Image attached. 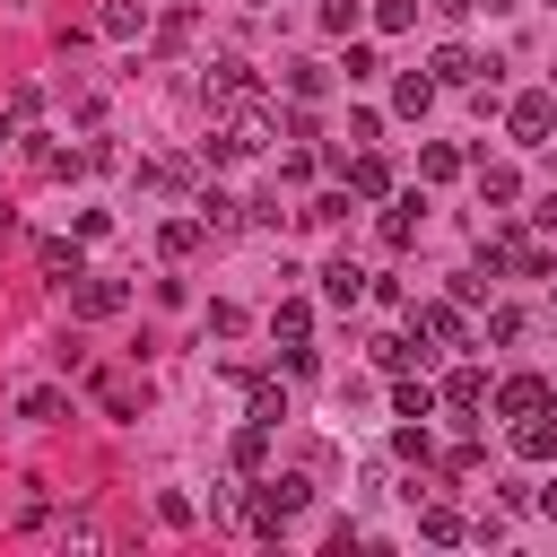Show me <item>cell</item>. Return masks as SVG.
Masks as SVG:
<instances>
[{"label":"cell","mask_w":557,"mask_h":557,"mask_svg":"<svg viewBox=\"0 0 557 557\" xmlns=\"http://www.w3.org/2000/svg\"><path fill=\"white\" fill-rule=\"evenodd\" d=\"M305 505H313V479H296V470H287V479H252V531H270V540H278Z\"/></svg>","instance_id":"1"},{"label":"cell","mask_w":557,"mask_h":557,"mask_svg":"<svg viewBox=\"0 0 557 557\" xmlns=\"http://www.w3.org/2000/svg\"><path fill=\"white\" fill-rule=\"evenodd\" d=\"M200 96H209V104H226V113H244V104L261 96V78H252V61H209Z\"/></svg>","instance_id":"2"},{"label":"cell","mask_w":557,"mask_h":557,"mask_svg":"<svg viewBox=\"0 0 557 557\" xmlns=\"http://www.w3.org/2000/svg\"><path fill=\"white\" fill-rule=\"evenodd\" d=\"M505 131H513V148H548V131H557V96H513Z\"/></svg>","instance_id":"3"},{"label":"cell","mask_w":557,"mask_h":557,"mask_svg":"<svg viewBox=\"0 0 557 557\" xmlns=\"http://www.w3.org/2000/svg\"><path fill=\"white\" fill-rule=\"evenodd\" d=\"M122 305H131L122 278H78V287H70V313H78V322H113Z\"/></svg>","instance_id":"4"},{"label":"cell","mask_w":557,"mask_h":557,"mask_svg":"<svg viewBox=\"0 0 557 557\" xmlns=\"http://www.w3.org/2000/svg\"><path fill=\"white\" fill-rule=\"evenodd\" d=\"M540 409H548V383H540V374L496 383V418H540Z\"/></svg>","instance_id":"5"},{"label":"cell","mask_w":557,"mask_h":557,"mask_svg":"<svg viewBox=\"0 0 557 557\" xmlns=\"http://www.w3.org/2000/svg\"><path fill=\"white\" fill-rule=\"evenodd\" d=\"M426 70H435V87H479V78H487V61H479V52H461V44H444Z\"/></svg>","instance_id":"6"},{"label":"cell","mask_w":557,"mask_h":557,"mask_svg":"<svg viewBox=\"0 0 557 557\" xmlns=\"http://www.w3.org/2000/svg\"><path fill=\"white\" fill-rule=\"evenodd\" d=\"M418 226H426V200H418V191H409L400 209H383V244H392V252H409V244H418Z\"/></svg>","instance_id":"7"},{"label":"cell","mask_w":557,"mask_h":557,"mask_svg":"<svg viewBox=\"0 0 557 557\" xmlns=\"http://www.w3.org/2000/svg\"><path fill=\"white\" fill-rule=\"evenodd\" d=\"M366 287H374V278H366V270H357L348 252H339V261H322V296H331V305H357Z\"/></svg>","instance_id":"8"},{"label":"cell","mask_w":557,"mask_h":557,"mask_svg":"<svg viewBox=\"0 0 557 557\" xmlns=\"http://www.w3.org/2000/svg\"><path fill=\"white\" fill-rule=\"evenodd\" d=\"M200 235H209V226H200V209H191V218H165V226H157V252H165V261H183V252H200Z\"/></svg>","instance_id":"9"},{"label":"cell","mask_w":557,"mask_h":557,"mask_svg":"<svg viewBox=\"0 0 557 557\" xmlns=\"http://www.w3.org/2000/svg\"><path fill=\"white\" fill-rule=\"evenodd\" d=\"M35 270H44V278H61V287H70V278H87V270H78V244H61V235H44V244H35Z\"/></svg>","instance_id":"10"},{"label":"cell","mask_w":557,"mask_h":557,"mask_svg":"<svg viewBox=\"0 0 557 557\" xmlns=\"http://www.w3.org/2000/svg\"><path fill=\"white\" fill-rule=\"evenodd\" d=\"M418 339H435V348H461L470 331H461V313H453V305H418Z\"/></svg>","instance_id":"11"},{"label":"cell","mask_w":557,"mask_h":557,"mask_svg":"<svg viewBox=\"0 0 557 557\" xmlns=\"http://www.w3.org/2000/svg\"><path fill=\"white\" fill-rule=\"evenodd\" d=\"M226 453H235V470H244V479H252V470H261V461H270V426H261V418H244V426H235V444H226Z\"/></svg>","instance_id":"12"},{"label":"cell","mask_w":557,"mask_h":557,"mask_svg":"<svg viewBox=\"0 0 557 557\" xmlns=\"http://www.w3.org/2000/svg\"><path fill=\"white\" fill-rule=\"evenodd\" d=\"M383 183H392V174H383V157H374V148H357V157H348V191H357V200H383Z\"/></svg>","instance_id":"13"},{"label":"cell","mask_w":557,"mask_h":557,"mask_svg":"<svg viewBox=\"0 0 557 557\" xmlns=\"http://www.w3.org/2000/svg\"><path fill=\"white\" fill-rule=\"evenodd\" d=\"M444 400H453V409H487V374H479V366H453V374H444Z\"/></svg>","instance_id":"14"},{"label":"cell","mask_w":557,"mask_h":557,"mask_svg":"<svg viewBox=\"0 0 557 557\" xmlns=\"http://www.w3.org/2000/svg\"><path fill=\"white\" fill-rule=\"evenodd\" d=\"M392 104H400V113H426V104H435V70H400Z\"/></svg>","instance_id":"15"},{"label":"cell","mask_w":557,"mask_h":557,"mask_svg":"<svg viewBox=\"0 0 557 557\" xmlns=\"http://www.w3.org/2000/svg\"><path fill=\"white\" fill-rule=\"evenodd\" d=\"M244 392H252V418H261V426H278V418H287V392H278L270 374H244Z\"/></svg>","instance_id":"16"},{"label":"cell","mask_w":557,"mask_h":557,"mask_svg":"<svg viewBox=\"0 0 557 557\" xmlns=\"http://www.w3.org/2000/svg\"><path fill=\"white\" fill-rule=\"evenodd\" d=\"M270 331H278V339H305V331H313V305H305V296H278Z\"/></svg>","instance_id":"17"},{"label":"cell","mask_w":557,"mask_h":557,"mask_svg":"<svg viewBox=\"0 0 557 557\" xmlns=\"http://www.w3.org/2000/svg\"><path fill=\"white\" fill-rule=\"evenodd\" d=\"M418 531H426V540H444V548H453V540H470V522H461L453 505H426V513H418Z\"/></svg>","instance_id":"18"},{"label":"cell","mask_w":557,"mask_h":557,"mask_svg":"<svg viewBox=\"0 0 557 557\" xmlns=\"http://www.w3.org/2000/svg\"><path fill=\"white\" fill-rule=\"evenodd\" d=\"M322 87H331V70H322V61H296V70H287V96H296V104H313Z\"/></svg>","instance_id":"19"},{"label":"cell","mask_w":557,"mask_h":557,"mask_svg":"<svg viewBox=\"0 0 557 557\" xmlns=\"http://www.w3.org/2000/svg\"><path fill=\"white\" fill-rule=\"evenodd\" d=\"M235 218H244V200H226V191H200V226H209V235H226Z\"/></svg>","instance_id":"20"},{"label":"cell","mask_w":557,"mask_h":557,"mask_svg":"<svg viewBox=\"0 0 557 557\" xmlns=\"http://www.w3.org/2000/svg\"><path fill=\"white\" fill-rule=\"evenodd\" d=\"M392 409H400V418H435V392H426V383H409V374H400V383H392Z\"/></svg>","instance_id":"21"},{"label":"cell","mask_w":557,"mask_h":557,"mask_svg":"<svg viewBox=\"0 0 557 557\" xmlns=\"http://www.w3.org/2000/svg\"><path fill=\"white\" fill-rule=\"evenodd\" d=\"M17 409H26V418H35V426H61V409H70V400H61V392H52V383H35V392H26V400H17Z\"/></svg>","instance_id":"22"},{"label":"cell","mask_w":557,"mask_h":557,"mask_svg":"<svg viewBox=\"0 0 557 557\" xmlns=\"http://www.w3.org/2000/svg\"><path fill=\"white\" fill-rule=\"evenodd\" d=\"M418 174H426V183H453L461 157H453V148H418Z\"/></svg>","instance_id":"23"},{"label":"cell","mask_w":557,"mask_h":557,"mask_svg":"<svg viewBox=\"0 0 557 557\" xmlns=\"http://www.w3.org/2000/svg\"><path fill=\"white\" fill-rule=\"evenodd\" d=\"M479 191H487V200H496V209H505V200H513V191H522V174H513V165H487V174H479Z\"/></svg>","instance_id":"24"},{"label":"cell","mask_w":557,"mask_h":557,"mask_svg":"<svg viewBox=\"0 0 557 557\" xmlns=\"http://www.w3.org/2000/svg\"><path fill=\"white\" fill-rule=\"evenodd\" d=\"M296 218H305V226H339V218H348V191H322V200L296 209Z\"/></svg>","instance_id":"25"},{"label":"cell","mask_w":557,"mask_h":557,"mask_svg":"<svg viewBox=\"0 0 557 557\" xmlns=\"http://www.w3.org/2000/svg\"><path fill=\"white\" fill-rule=\"evenodd\" d=\"M392 453H400V461H418V470H426V461H435V453H426V418H418V426H400V435H392Z\"/></svg>","instance_id":"26"},{"label":"cell","mask_w":557,"mask_h":557,"mask_svg":"<svg viewBox=\"0 0 557 557\" xmlns=\"http://www.w3.org/2000/svg\"><path fill=\"white\" fill-rule=\"evenodd\" d=\"M487 339H496V348H513V339H522V313H513V305H496V313H487Z\"/></svg>","instance_id":"27"},{"label":"cell","mask_w":557,"mask_h":557,"mask_svg":"<svg viewBox=\"0 0 557 557\" xmlns=\"http://www.w3.org/2000/svg\"><path fill=\"white\" fill-rule=\"evenodd\" d=\"M409 357H418L409 339H374V366H383V374H409Z\"/></svg>","instance_id":"28"},{"label":"cell","mask_w":557,"mask_h":557,"mask_svg":"<svg viewBox=\"0 0 557 557\" xmlns=\"http://www.w3.org/2000/svg\"><path fill=\"white\" fill-rule=\"evenodd\" d=\"M374 26H383V35H400V26H418V0H383V9H374Z\"/></svg>","instance_id":"29"},{"label":"cell","mask_w":557,"mask_h":557,"mask_svg":"<svg viewBox=\"0 0 557 557\" xmlns=\"http://www.w3.org/2000/svg\"><path fill=\"white\" fill-rule=\"evenodd\" d=\"M139 17H148V9H131V0H113V9H104V35H139Z\"/></svg>","instance_id":"30"},{"label":"cell","mask_w":557,"mask_h":557,"mask_svg":"<svg viewBox=\"0 0 557 557\" xmlns=\"http://www.w3.org/2000/svg\"><path fill=\"white\" fill-rule=\"evenodd\" d=\"M531 226H540V235H557V191H548V200L531 209Z\"/></svg>","instance_id":"31"},{"label":"cell","mask_w":557,"mask_h":557,"mask_svg":"<svg viewBox=\"0 0 557 557\" xmlns=\"http://www.w3.org/2000/svg\"><path fill=\"white\" fill-rule=\"evenodd\" d=\"M435 9H444V17H470V9H479V0H435Z\"/></svg>","instance_id":"32"},{"label":"cell","mask_w":557,"mask_h":557,"mask_svg":"<svg viewBox=\"0 0 557 557\" xmlns=\"http://www.w3.org/2000/svg\"><path fill=\"white\" fill-rule=\"evenodd\" d=\"M540 513H548V522H557V487H540Z\"/></svg>","instance_id":"33"},{"label":"cell","mask_w":557,"mask_h":557,"mask_svg":"<svg viewBox=\"0 0 557 557\" xmlns=\"http://www.w3.org/2000/svg\"><path fill=\"white\" fill-rule=\"evenodd\" d=\"M479 9H513V0H479Z\"/></svg>","instance_id":"34"},{"label":"cell","mask_w":557,"mask_h":557,"mask_svg":"<svg viewBox=\"0 0 557 557\" xmlns=\"http://www.w3.org/2000/svg\"><path fill=\"white\" fill-rule=\"evenodd\" d=\"M252 9H261V0H252Z\"/></svg>","instance_id":"35"},{"label":"cell","mask_w":557,"mask_h":557,"mask_svg":"<svg viewBox=\"0 0 557 557\" xmlns=\"http://www.w3.org/2000/svg\"><path fill=\"white\" fill-rule=\"evenodd\" d=\"M0 139H9V131H0Z\"/></svg>","instance_id":"36"}]
</instances>
